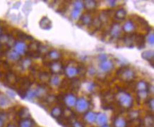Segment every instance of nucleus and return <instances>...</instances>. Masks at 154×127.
<instances>
[{
	"label": "nucleus",
	"instance_id": "1",
	"mask_svg": "<svg viewBox=\"0 0 154 127\" xmlns=\"http://www.w3.org/2000/svg\"><path fill=\"white\" fill-rule=\"evenodd\" d=\"M6 83L9 87H11L12 85H14L16 83H18V79L17 76L12 72L7 73L6 76Z\"/></svg>",
	"mask_w": 154,
	"mask_h": 127
},
{
	"label": "nucleus",
	"instance_id": "2",
	"mask_svg": "<svg viewBox=\"0 0 154 127\" xmlns=\"http://www.w3.org/2000/svg\"><path fill=\"white\" fill-rule=\"evenodd\" d=\"M19 117L21 118L22 119H29L30 117V113L28 109H27L26 107H23L19 110V113H18Z\"/></svg>",
	"mask_w": 154,
	"mask_h": 127
},
{
	"label": "nucleus",
	"instance_id": "3",
	"mask_svg": "<svg viewBox=\"0 0 154 127\" xmlns=\"http://www.w3.org/2000/svg\"><path fill=\"white\" fill-rule=\"evenodd\" d=\"M40 27L43 29H50L51 28V21L47 17H43L40 22Z\"/></svg>",
	"mask_w": 154,
	"mask_h": 127
},
{
	"label": "nucleus",
	"instance_id": "4",
	"mask_svg": "<svg viewBox=\"0 0 154 127\" xmlns=\"http://www.w3.org/2000/svg\"><path fill=\"white\" fill-rule=\"evenodd\" d=\"M76 106L78 112H84L87 109L88 105L86 102L84 101L83 99H81L76 102Z\"/></svg>",
	"mask_w": 154,
	"mask_h": 127
},
{
	"label": "nucleus",
	"instance_id": "5",
	"mask_svg": "<svg viewBox=\"0 0 154 127\" xmlns=\"http://www.w3.org/2000/svg\"><path fill=\"white\" fill-rule=\"evenodd\" d=\"M34 121L30 119H21L19 122V127H33Z\"/></svg>",
	"mask_w": 154,
	"mask_h": 127
},
{
	"label": "nucleus",
	"instance_id": "6",
	"mask_svg": "<svg viewBox=\"0 0 154 127\" xmlns=\"http://www.w3.org/2000/svg\"><path fill=\"white\" fill-rule=\"evenodd\" d=\"M96 121H97L98 124L99 125L103 126V125L106 124V123L107 121V118L105 114H98L97 116H96Z\"/></svg>",
	"mask_w": 154,
	"mask_h": 127
},
{
	"label": "nucleus",
	"instance_id": "7",
	"mask_svg": "<svg viewBox=\"0 0 154 127\" xmlns=\"http://www.w3.org/2000/svg\"><path fill=\"white\" fill-rule=\"evenodd\" d=\"M96 114L94 113V112H87L86 114L85 117V120L87 121L88 123H89V124H91V123H94L95 121H96Z\"/></svg>",
	"mask_w": 154,
	"mask_h": 127
},
{
	"label": "nucleus",
	"instance_id": "8",
	"mask_svg": "<svg viewBox=\"0 0 154 127\" xmlns=\"http://www.w3.org/2000/svg\"><path fill=\"white\" fill-rule=\"evenodd\" d=\"M16 52L19 53H23L26 51V45L23 42H18L15 44Z\"/></svg>",
	"mask_w": 154,
	"mask_h": 127
},
{
	"label": "nucleus",
	"instance_id": "9",
	"mask_svg": "<svg viewBox=\"0 0 154 127\" xmlns=\"http://www.w3.org/2000/svg\"><path fill=\"white\" fill-rule=\"evenodd\" d=\"M114 127H126L127 121L123 118H117L114 121Z\"/></svg>",
	"mask_w": 154,
	"mask_h": 127
},
{
	"label": "nucleus",
	"instance_id": "10",
	"mask_svg": "<svg viewBox=\"0 0 154 127\" xmlns=\"http://www.w3.org/2000/svg\"><path fill=\"white\" fill-rule=\"evenodd\" d=\"M50 67H51V69L53 71L54 73H59L60 71L61 70V68H62V65H60V64L57 62L56 60H55V61H53L52 63L50 64Z\"/></svg>",
	"mask_w": 154,
	"mask_h": 127
},
{
	"label": "nucleus",
	"instance_id": "11",
	"mask_svg": "<svg viewBox=\"0 0 154 127\" xmlns=\"http://www.w3.org/2000/svg\"><path fill=\"white\" fill-rule=\"evenodd\" d=\"M144 123L146 127H153V118L151 116H146Z\"/></svg>",
	"mask_w": 154,
	"mask_h": 127
},
{
	"label": "nucleus",
	"instance_id": "12",
	"mask_svg": "<svg viewBox=\"0 0 154 127\" xmlns=\"http://www.w3.org/2000/svg\"><path fill=\"white\" fill-rule=\"evenodd\" d=\"M51 114L53 117L59 118L62 116V111L60 108H59V107H55V108H53V110H52Z\"/></svg>",
	"mask_w": 154,
	"mask_h": 127
},
{
	"label": "nucleus",
	"instance_id": "13",
	"mask_svg": "<svg viewBox=\"0 0 154 127\" xmlns=\"http://www.w3.org/2000/svg\"><path fill=\"white\" fill-rule=\"evenodd\" d=\"M126 14H127L126 11L123 9H121L117 10V12H116V17L119 19H124L125 16H126Z\"/></svg>",
	"mask_w": 154,
	"mask_h": 127
},
{
	"label": "nucleus",
	"instance_id": "14",
	"mask_svg": "<svg viewBox=\"0 0 154 127\" xmlns=\"http://www.w3.org/2000/svg\"><path fill=\"white\" fill-rule=\"evenodd\" d=\"M9 58L12 60H18L20 58V54H19L16 51L11 52V53H9Z\"/></svg>",
	"mask_w": 154,
	"mask_h": 127
},
{
	"label": "nucleus",
	"instance_id": "15",
	"mask_svg": "<svg viewBox=\"0 0 154 127\" xmlns=\"http://www.w3.org/2000/svg\"><path fill=\"white\" fill-rule=\"evenodd\" d=\"M48 55H49L52 59H53V60L55 61V60H57V59L60 57V53L56 51H51L48 53Z\"/></svg>",
	"mask_w": 154,
	"mask_h": 127
},
{
	"label": "nucleus",
	"instance_id": "16",
	"mask_svg": "<svg viewBox=\"0 0 154 127\" xmlns=\"http://www.w3.org/2000/svg\"><path fill=\"white\" fill-rule=\"evenodd\" d=\"M9 103V100L6 97H0V107H6L7 105Z\"/></svg>",
	"mask_w": 154,
	"mask_h": 127
},
{
	"label": "nucleus",
	"instance_id": "17",
	"mask_svg": "<svg viewBox=\"0 0 154 127\" xmlns=\"http://www.w3.org/2000/svg\"><path fill=\"white\" fill-rule=\"evenodd\" d=\"M9 41V37L7 34H3L0 36V43L2 44H8Z\"/></svg>",
	"mask_w": 154,
	"mask_h": 127
},
{
	"label": "nucleus",
	"instance_id": "18",
	"mask_svg": "<svg viewBox=\"0 0 154 127\" xmlns=\"http://www.w3.org/2000/svg\"><path fill=\"white\" fill-rule=\"evenodd\" d=\"M81 19L82 21H83L84 24H89V23L91 22V18L90 16H89V15H88L86 17V15L84 14V15H83L81 17Z\"/></svg>",
	"mask_w": 154,
	"mask_h": 127
},
{
	"label": "nucleus",
	"instance_id": "19",
	"mask_svg": "<svg viewBox=\"0 0 154 127\" xmlns=\"http://www.w3.org/2000/svg\"><path fill=\"white\" fill-rule=\"evenodd\" d=\"M132 28H133V26H132V24L130 22H127L126 24H125V26H124L125 31H127L128 32L131 31V30H132Z\"/></svg>",
	"mask_w": 154,
	"mask_h": 127
},
{
	"label": "nucleus",
	"instance_id": "20",
	"mask_svg": "<svg viewBox=\"0 0 154 127\" xmlns=\"http://www.w3.org/2000/svg\"><path fill=\"white\" fill-rule=\"evenodd\" d=\"M73 127H83V125L79 121H75L74 124H73Z\"/></svg>",
	"mask_w": 154,
	"mask_h": 127
},
{
	"label": "nucleus",
	"instance_id": "21",
	"mask_svg": "<svg viewBox=\"0 0 154 127\" xmlns=\"http://www.w3.org/2000/svg\"><path fill=\"white\" fill-rule=\"evenodd\" d=\"M3 126V120L1 117H0V127H2Z\"/></svg>",
	"mask_w": 154,
	"mask_h": 127
},
{
	"label": "nucleus",
	"instance_id": "22",
	"mask_svg": "<svg viewBox=\"0 0 154 127\" xmlns=\"http://www.w3.org/2000/svg\"><path fill=\"white\" fill-rule=\"evenodd\" d=\"M6 127H17V126H16L15 125H14V124H8V126H7Z\"/></svg>",
	"mask_w": 154,
	"mask_h": 127
},
{
	"label": "nucleus",
	"instance_id": "23",
	"mask_svg": "<svg viewBox=\"0 0 154 127\" xmlns=\"http://www.w3.org/2000/svg\"><path fill=\"white\" fill-rule=\"evenodd\" d=\"M102 127H109L108 126H107V125H106V124H105V125H103V126H102Z\"/></svg>",
	"mask_w": 154,
	"mask_h": 127
},
{
	"label": "nucleus",
	"instance_id": "24",
	"mask_svg": "<svg viewBox=\"0 0 154 127\" xmlns=\"http://www.w3.org/2000/svg\"><path fill=\"white\" fill-rule=\"evenodd\" d=\"M0 76H1V75H0Z\"/></svg>",
	"mask_w": 154,
	"mask_h": 127
}]
</instances>
